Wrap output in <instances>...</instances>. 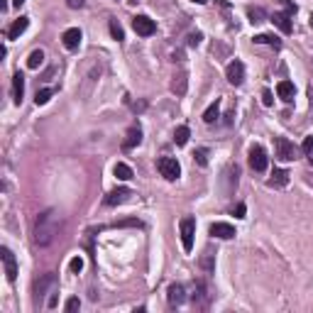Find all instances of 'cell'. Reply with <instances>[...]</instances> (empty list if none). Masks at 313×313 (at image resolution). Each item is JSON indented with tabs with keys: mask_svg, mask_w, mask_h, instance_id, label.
I'll return each mask as SVG.
<instances>
[{
	"mask_svg": "<svg viewBox=\"0 0 313 313\" xmlns=\"http://www.w3.org/2000/svg\"><path fill=\"white\" fill-rule=\"evenodd\" d=\"M59 233V220H56L54 211H44L39 218H37V225H34V242L39 247L52 245V240Z\"/></svg>",
	"mask_w": 313,
	"mask_h": 313,
	"instance_id": "cell-1",
	"label": "cell"
},
{
	"mask_svg": "<svg viewBox=\"0 0 313 313\" xmlns=\"http://www.w3.org/2000/svg\"><path fill=\"white\" fill-rule=\"evenodd\" d=\"M156 169H159V174L167 181H176L181 176V164L174 156H162V159L156 162Z\"/></svg>",
	"mask_w": 313,
	"mask_h": 313,
	"instance_id": "cell-2",
	"label": "cell"
},
{
	"mask_svg": "<svg viewBox=\"0 0 313 313\" xmlns=\"http://www.w3.org/2000/svg\"><path fill=\"white\" fill-rule=\"evenodd\" d=\"M274 147H277V159H279V162H294V159H296V147H294L291 140L277 137V140H274Z\"/></svg>",
	"mask_w": 313,
	"mask_h": 313,
	"instance_id": "cell-3",
	"label": "cell"
},
{
	"mask_svg": "<svg viewBox=\"0 0 313 313\" xmlns=\"http://www.w3.org/2000/svg\"><path fill=\"white\" fill-rule=\"evenodd\" d=\"M193 235H196V220L193 218H184L181 220V245L186 252L193 250Z\"/></svg>",
	"mask_w": 313,
	"mask_h": 313,
	"instance_id": "cell-4",
	"label": "cell"
},
{
	"mask_svg": "<svg viewBox=\"0 0 313 313\" xmlns=\"http://www.w3.org/2000/svg\"><path fill=\"white\" fill-rule=\"evenodd\" d=\"M132 27H135V32L140 34V37H152V34L156 32L154 20H149L147 15H135V17H132Z\"/></svg>",
	"mask_w": 313,
	"mask_h": 313,
	"instance_id": "cell-5",
	"label": "cell"
},
{
	"mask_svg": "<svg viewBox=\"0 0 313 313\" xmlns=\"http://www.w3.org/2000/svg\"><path fill=\"white\" fill-rule=\"evenodd\" d=\"M225 78H228L233 86H240V83L245 81V64H242L240 59L230 61V64H228V69H225Z\"/></svg>",
	"mask_w": 313,
	"mask_h": 313,
	"instance_id": "cell-6",
	"label": "cell"
},
{
	"mask_svg": "<svg viewBox=\"0 0 313 313\" xmlns=\"http://www.w3.org/2000/svg\"><path fill=\"white\" fill-rule=\"evenodd\" d=\"M267 164H269V159H267L264 147L255 145L252 149H250V167L255 169V171H267Z\"/></svg>",
	"mask_w": 313,
	"mask_h": 313,
	"instance_id": "cell-7",
	"label": "cell"
},
{
	"mask_svg": "<svg viewBox=\"0 0 313 313\" xmlns=\"http://www.w3.org/2000/svg\"><path fill=\"white\" fill-rule=\"evenodd\" d=\"M0 257H3V267H5V277L10 281L17 279V259L8 247H0Z\"/></svg>",
	"mask_w": 313,
	"mask_h": 313,
	"instance_id": "cell-8",
	"label": "cell"
},
{
	"mask_svg": "<svg viewBox=\"0 0 313 313\" xmlns=\"http://www.w3.org/2000/svg\"><path fill=\"white\" fill-rule=\"evenodd\" d=\"M132 196V191L127 189V186H120V189H115V191H110L105 198H103V203L108 206V208H115V206H120V203H125L127 198Z\"/></svg>",
	"mask_w": 313,
	"mask_h": 313,
	"instance_id": "cell-9",
	"label": "cell"
},
{
	"mask_svg": "<svg viewBox=\"0 0 313 313\" xmlns=\"http://www.w3.org/2000/svg\"><path fill=\"white\" fill-rule=\"evenodd\" d=\"M186 88H189V74L186 71H176L171 76V93L176 98H181V96H186Z\"/></svg>",
	"mask_w": 313,
	"mask_h": 313,
	"instance_id": "cell-10",
	"label": "cell"
},
{
	"mask_svg": "<svg viewBox=\"0 0 313 313\" xmlns=\"http://www.w3.org/2000/svg\"><path fill=\"white\" fill-rule=\"evenodd\" d=\"M208 233H211L213 237H218V240H233L235 235H237L230 223H213L211 228H208Z\"/></svg>",
	"mask_w": 313,
	"mask_h": 313,
	"instance_id": "cell-11",
	"label": "cell"
},
{
	"mask_svg": "<svg viewBox=\"0 0 313 313\" xmlns=\"http://www.w3.org/2000/svg\"><path fill=\"white\" fill-rule=\"evenodd\" d=\"M167 299H169V306H181L186 301V289L184 284H171L167 289Z\"/></svg>",
	"mask_w": 313,
	"mask_h": 313,
	"instance_id": "cell-12",
	"label": "cell"
},
{
	"mask_svg": "<svg viewBox=\"0 0 313 313\" xmlns=\"http://www.w3.org/2000/svg\"><path fill=\"white\" fill-rule=\"evenodd\" d=\"M269 20H272V23L277 25V27H279V30H281L284 34H291V30H294V25H291V15H289V12H274V15H272Z\"/></svg>",
	"mask_w": 313,
	"mask_h": 313,
	"instance_id": "cell-13",
	"label": "cell"
},
{
	"mask_svg": "<svg viewBox=\"0 0 313 313\" xmlns=\"http://www.w3.org/2000/svg\"><path fill=\"white\" fill-rule=\"evenodd\" d=\"M23 96H25V76L17 71V74L12 76V101H15V105L23 103Z\"/></svg>",
	"mask_w": 313,
	"mask_h": 313,
	"instance_id": "cell-14",
	"label": "cell"
},
{
	"mask_svg": "<svg viewBox=\"0 0 313 313\" xmlns=\"http://www.w3.org/2000/svg\"><path fill=\"white\" fill-rule=\"evenodd\" d=\"M61 42H64L66 49H76V47L81 44V30H78V27H69L66 32L61 34Z\"/></svg>",
	"mask_w": 313,
	"mask_h": 313,
	"instance_id": "cell-15",
	"label": "cell"
},
{
	"mask_svg": "<svg viewBox=\"0 0 313 313\" xmlns=\"http://www.w3.org/2000/svg\"><path fill=\"white\" fill-rule=\"evenodd\" d=\"M140 142H142V130H140V125H132V127L127 130V137H125V142H123V149H135Z\"/></svg>",
	"mask_w": 313,
	"mask_h": 313,
	"instance_id": "cell-16",
	"label": "cell"
},
{
	"mask_svg": "<svg viewBox=\"0 0 313 313\" xmlns=\"http://www.w3.org/2000/svg\"><path fill=\"white\" fill-rule=\"evenodd\" d=\"M277 93H279V98L284 103H294L296 88H294V83H291V81H279V83H277Z\"/></svg>",
	"mask_w": 313,
	"mask_h": 313,
	"instance_id": "cell-17",
	"label": "cell"
},
{
	"mask_svg": "<svg viewBox=\"0 0 313 313\" xmlns=\"http://www.w3.org/2000/svg\"><path fill=\"white\" fill-rule=\"evenodd\" d=\"M286 184H289V171L286 169H274L272 179L267 181V186H272V189H284Z\"/></svg>",
	"mask_w": 313,
	"mask_h": 313,
	"instance_id": "cell-18",
	"label": "cell"
},
{
	"mask_svg": "<svg viewBox=\"0 0 313 313\" xmlns=\"http://www.w3.org/2000/svg\"><path fill=\"white\" fill-rule=\"evenodd\" d=\"M30 27V17H20V20H15L10 25V30H8V39H20V34L25 32Z\"/></svg>",
	"mask_w": 313,
	"mask_h": 313,
	"instance_id": "cell-19",
	"label": "cell"
},
{
	"mask_svg": "<svg viewBox=\"0 0 313 313\" xmlns=\"http://www.w3.org/2000/svg\"><path fill=\"white\" fill-rule=\"evenodd\" d=\"M218 118H220V98H215V101H213L211 105L206 108V113H203V120H206L208 125L215 123Z\"/></svg>",
	"mask_w": 313,
	"mask_h": 313,
	"instance_id": "cell-20",
	"label": "cell"
},
{
	"mask_svg": "<svg viewBox=\"0 0 313 313\" xmlns=\"http://www.w3.org/2000/svg\"><path fill=\"white\" fill-rule=\"evenodd\" d=\"M193 303L196 306H206L208 303V289H206V284L203 281H196V291H193Z\"/></svg>",
	"mask_w": 313,
	"mask_h": 313,
	"instance_id": "cell-21",
	"label": "cell"
},
{
	"mask_svg": "<svg viewBox=\"0 0 313 313\" xmlns=\"http://www.w3.org/2000/svg\"><path fill=\"white\" fill-rule=\"evenodd\" d=\"M54 281H56L54 274H44L42 279L37 281V286H34V294H37V299H39V296H42V294H44L49 286H54Z\"/></svg>",
	"mask_w": 313,
	"mask_h": 313,
	"instance_id": "cell-22",
	"label": "cell"
},
{
	"mask_svg": "<svg viewBox=\"0 0 313 313\" xmlns=\"http://www.w3.org/2000/svg\"><path fill=\"white\" fill-rule=\"evenodd\" d=\"M113 174H115V176H118L120 181H130V179L135 176V174H132V169L127 167V164H123V162H118V164L113 167Z\"/></svg>",
	"mask_w": 313,
	"mask_h": 313,
	"instance_id": "cell-23",
	"label": "cell"
},
{
	"mask_svg": "<svg viewBox=\"0 0 313 313\" xmlns=\"http://www.w3.org/2000/svg\"><path fill=\"white\" fill-rule=\"evenodd\" d=\"M255 44H269V47H274V49H281V39L274 37V34H257L255 37Z\"/></svg>",
	"mask_w": 313,
	"mask_h": 313,
	"instance_id": "cell-24",
	"label": "cell"
},
{
	"mask_svg": "<svg viewBox=\"0 0 313 313\" xmlns=\"http://www.w3.org/2000/svg\"><path fill=\"white\" fill-rule=\"evenodd\" d=\"M189 137H191V130L186 127V125H179L176 130H174V142L179 147H184L186 142H189Z\"/></svg>",
	"mask_w": 313,
	"mask_h": 313,
	"instance_id": "cell-25",
	"label": "cell"
},
{
	"mask_svg": "<svg viewBox=\"0 0 313 313\" xmlns=\"http://www.w3.org/2000/svg\"><path fill=\"white\" fill-rule=\"evenodd\" d=\"M42 61H44V52H42V49H34L32 54L27 56V66L30 69H39Z\"/></svg>",
	"mask_w": 313,
	"mask_h": 313,
	"instance_id": "cell-26",
	"label": "cell"
},
{
	"mask_svg": "<svg viewBox=\"0 0 313 313\" xmlns=\"http://www.w3.org/2000/svg\"><path fill=\"white\" fill-rule=\"evenodd\" d=\"M247 17H250L252 25H257V23H264V20H267V12L262 10V8H250V10H247Z\"/></svg>",
	"mask_w": 313,
	"mask_h": 313,
	"instance_id": "cell-27",
	"label": "cell"
},
{
	"mask_svg": "<svg viewBox=\"0 0 313 313\" xmlns=\"http://www.w3.org/2000/svg\"><path fill=\"white\" fill-rule=\"evenodd\" d=\"M54 96V88H42V91H37V96H34V103L37 105H44L49 98Z\"/></svg>",
	"mask_w": 313,
	"mask_h": 313,
	"instance_id": "cell-28",
	"label": "cell"
},
{
	"mask_svg": "<svg viewBox=\"0 0 313 313\" xmlns=\"http://www.w3.org/2000/svg\"><path fill=\"white\" fill-rule=\"evenodd\" d=\"M110 34L118 39V42H123V39H125V32H123V27H120V23H118V20H110Z\"/></svg>",
	"mask_w": 313,
	"mask_h": 313,
	"instance_id": "cell-29",
	"label": "cell"
},
{
	"mask_svg": "<svg viewBox=\"0 0 313 313\" xmlns=\"http://www.w3.org/2000/svg\"><path fill=\"white\" fill-rule=\"evenodd\" d=\"M301 149H303V154H306V159L313 164V137H306V140H303Z\"/></svg>",
	"mask_w": 313,
	"mask_h": 313,
	"instance_id": "cell-30",
	"label": "cell"
},
{
	"mask_svg": "<svg viewBox=\"0 0 313 313\" xmlns=\"http://www.w3.org/2000/svg\"><path fill=\"white\" fill-rule=\"evenodd\" d=\"M201 267L206 269L208 274L213 272V252H211V250H206V255H203V259H201Z\"/></svg>",
	"mask_w": 313,
	"mask_h": 313,
	"instance_id": "cell-31",
	"label": "cell"
},
{
	"mask_svg": "<svg viewBox=\"0 0 313 313\" xmlns=\"http://www.w3.org/2000/svg\"><path fill=\"white\" fill-rule=\"evenodd\" d=\"M69 269H71L74 274H78V272L83 269V257H74L71 262H69Z\"/></svg>",
	"mask_w": 313,
	"mask_h": 313,
	"instance_id": "cell-32",
	"label": "cell"
},
{
	"mask_svg": "<svg viewBox=\"0 0 313 313\" xmlns=\"http://www.w3.org/2000/svg\"><path fill=\"white\" fill-rule=\"evenodd\" d=\"M196 162H198V164H201V167H206V164H208V149H196Z\"/></svg>",
	"mask_w": 313,
	"mask_h": 313,
	"instance_id": "cell-33",
	"label": "cell"
},
{
	"mask_svg": "<svg viewBox=\"0 0 313 313\" xmlns=\"http://www.w3.org/2000/svg\"><path fill=\"white\" fill-rule=\"evenodd\" d=\"M201 39H203L201 32H191L189 34V47H198V44H201Z\"/></svg>",
	"mask_w": 313,
	"mask_h": 313,
	"instance_id": "cell-34",
	"label": "cell"
},
{
	"mask_svg": "<svg viewBox=\"0 0 313 313\" xmlns=\"http://www.w3.org/2000/svg\"><path fill=\"white\" fill-rule=\"evenodd\" d=\"M245 213H247L245 203H237V206H235V211H233V215L235 218H245Z\"/></svg>",
	"mask_w": 313,
	"mask_h": 313,
	"instance_id": "cell-35",
	"label": "cell"
},
{
	"mask_svg": "<svg viewBox=\"0 0 313 313\" xmlns=\"http://www.w3.org/2000/svg\"><path fill=\"white\" fill-rule=\"evenodd\" d=\"M64 308H66V311H78V308H81V301H78V299H69Z\"/></svg>",
	"mask_w": 313,
	"mask_h": 313,
	"instance_id": "cell-36",
	"label": "cell"
},
{
	"mask_svg": "<svg viewBox=\"0 0 313 313\" xmlns=\"http://www.w3.org/2000/svg\"><path fill=\"white\" fill-rule=\"evenodd\" d=\"M130 225H135V228H140V220H123V223H115V228H130Z\"/></svg>",
	"mask_w": 313,
	"mask_h": 313,
	"instance_id": "cell-37",
	"label": "cell"
},
{
	"mask_svg": "<svg viewBox=\"0 0 313 313\" xmlns=\"http://www.w3.org/2000/svg\"><path fill=\"white\" fill-rule=\"evenodd\" d=\"M281 3L286 5V12H289V15H294V12H296V3H294V0H281Z\"/></svg>",
	"mask_w": 313,
	"mask_h": 313,
	"instance_id": "cell-38",
	"label": "cell"
},
{
	"mask_svg": "<svg viewBox=\"0 0 313 313\" xmlns=\"http://www.w3.org/2000/svg\"><path fill=\"white\" fill-rule=\"evenodd\" d=\"M262 103H264V105H272V91H262Z\"/></svg>",
	"mask_w": 313,
	"mask_h": 313,
	"instance_id": "cell-39",
	"label": "cell"
},
{
	"mask_svg": "<svg viewBox=\"0 0 313 313\" xmlns=\"http://www.w3.org/2000/svg\"><path fill=\"white\" fill-rule=\"evenodd\" d=\"M66 5L76 10V8H83V0H66Z\"/></svg>",
	"mask_w": 313,
	"mask_h": 313,
	"instance_id": "cell-40",
	"label": "cell"
},
{
	"mask_svg": "<svg viewBox=\"0 0 313 313\" xmlns=\"http://www.w3.org/2000/svg\"><path fill=\"white\" fill-rule=\"evenodd\" d=\"M12 5H15V8H20V5H25V0H12Z\"/></svg>",
	"mask_w": 313,
	"mask_h": 313,
	"instance_id": "cell-41",
	"label": "cell"
},
{
	"mask_svg": "<svg viewBox=\"0 0 313 313\" xmlns=\"http://www.w3.org/2000/svg\"><path fill=\"white\" fill-rule=\"evenodd\" d=\"M191 3H196V5H206L208 0H191Z\"/></svg>",
	"mask_w": 313,
	"mask_h": 313,
	"instance_id": "cell-42",
	"label": "cell"
},
{
	"mask_svg": "<svg viewBox=\"0 0 313 313\" xmlns=\"http://www.w3.org/2000/svg\"><path fill=\"white\" fill-rule=\"evenodd\" d=\"M308 25H311V30H313V15H311V20H308Z\"/></svg>",
	"mask_w": 313,
	"mask_h": 313,
	"instance_id": "cell-43",
	"label": "cell"
},
{
	"mask_svg": "<svg viewBox=\"0 0 313 313\" xmlns=\"http://www.w3.org/2000/svg\"><path fill=\"white\" fill-rule=\"evenodd\" d=\"M127 3H132V5H135V3H140V0H127Z\"/></svg>",
	"mask_w": 313,
	"mask_h": 313,
	"instance_id": "cell-44",
	"label": "cell"
}]
</instances>
